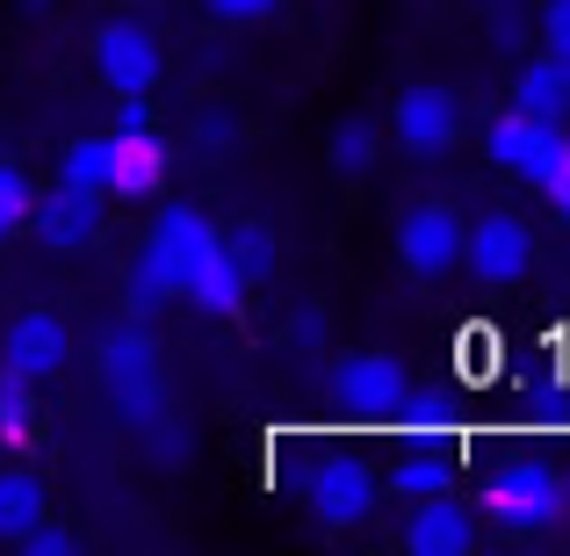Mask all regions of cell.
I'll return each mask as SVG.
<instances>
[{
    "label": "cell",
    "instance_id": "obj_14",
    "mask_svg": "<svg viewBox=\"0 0 570 556\" xmlns=\"http://www.w3.org/2000/svg\"><path fill=\"white\" fill-rule=\"evenodd\" d=\"M95 209H101V195H80V188L58 182L37 209H29V224L43 232V246H87V238H95Z\"/></svg>",
    "mask_w": 570,
    "mask_h": 556
},
{
    "label": "cell",
    "instance_id": "obj_25",
    "mask_svg": "<svg viewBox=\"0 0 570 556\" xmlns=\"http://www.w3.org/2000/svg\"><path fill=\"white\" fill-rule=\"evenodd\" d=\"M282 0H209V14L217 22H261V14H275Z\"/></svg>",
    "mask_w": 570,
    "mask_h": 556
},
{
    "label": "cell",
    "instance_id": "obj_16",
    "mask_svg": "<svg viewBox=\"0 0 570 556\" xmlns=\"http://www.w3.org/2000/svg\"><path fill=\"white\" fill-rule=\"evenodd\" d=\"M181 296H195V304L217 311V319H238V304H246V275L224 261V246H209V253H203V267L188 275V290H181Z\"/></svg>",
    "mask_w": 570,
    "mask_h": 556
},
{
    "label": "cell",
    "instance_id": "obj_15",
    "mask_svg": "<svg viewBox=\"0 0 570 556\" xmlns=\"http://www.w3.org/2000/svg\"><path fill=\"white\" fill-rule=\"evenodd\" d=\"M513 109L534 116V124H557V116L570 109V72L557 66V58H534V66L513 80Z\"/></svg>",
    "mask_w": 570,
    "mask_h": 556
},
{
    "label": "cell",
    "instance_id": "obj_21",
    "mask_svg": "<svg viewBox=\"0 0 570 556\" xmlns=\"http://www.w3.org/2000/svg\"><path fill=\"white\" fill-rule=\"evenodd\" d=\"M333 167L340 174H368L376 167V124H340L333 130Z\"/></svg>",
    "mask_w": 570,
    "mask_h": 556
},
{
    "label": "cell",
    "instance_id": "obj_10",
    "mask_svg": "<svg viewBox=\"0 0 570 556\" xmlns=\"http://www.w3.org/2000/svg\"><path fill=\"white\" fill-rule=\"evenodd\" d=\"M390 124H397V145H404V153L433 159V153H448V145H455L462 109H455V95H448V87H404Z\"/></svg>",
    "mask_w": 570,
    "mask_h": 556
},
{
    "label": "cell",
    "instance_id": "obj_19",
    "mask_svg": "<svg viewBox=\"0 0 570 556\" xmlns=\"http://www.w3.org/2000/svg\"><path fill=\"white\" fill-rule=\"evenodd\" d=\"M58 182L80 188V195H109V138H72Z\"/></svg>",
    "mask_w": 570,
    "mask_h": 556
},
{
    "label": "cell",
    "instance_id": "obj_23",
    "mask_svg": "<svg viewBox=\"0 0 570 556\" xmlns=\"http://www.w3.org/2000/svg\"><path fill=\"white\" fill-rule=\"evenodd\" d=\"M542 58H557L570 72V0H549L542 8Z\"/></svg>",
    "mask_w": 570,
    "mask_h": 556
},
{
    "label": "cell",
    "instance_id": "obj_3",
    "mask_svg": "<svg viewBox=\"0 0 570 556\" xmlns=\"http://www.w3.org/2000/svg\"><path fill=\"white\" fill-rule=\"evenodd\" d=\"M101 383H109L116 412H124L130 427H153V419L167 412V383H159V348L138 333V325H116V333L101 340Z\"/></svg>",
    "mask_w": 570,
    "mask_h": 556
},
{
    "label": "cell",
    "instance_id": "obj_24",
    "mask_svg": "<svg viewBox=\"0 0 570 556\" xmlns=\"http://www.w3.org/2000/svg\"><path fill=\"white\" fill-rule=\"evenodd\" d=\"M22 549H37V556H72V549H80V543H72L66 528H51V520H37V528L22 535Z\"/></svg>",
    "mask_w": 570,
    "mask_h": 556
},
{
    "label": "cell",
    "instance_id": "obj_27",
    "mask_svg": "<svg viewBox=\"0 0 570 556\" xmlns=\"http://www.w3.org/2000/svg\"><path fill=\"white\" fill-rule=\"evenodd\" d=\"M549 203H557V209H563V217H570V174H563V182H557V188H549Z\"/></svg>",
    "mask_w": 570,
    "mask_h": 556
},
{
    "label": "cell",
    "instance_id": "obj_2",
    "mask_svg": "<svg viewBox=\"0 0 570 556\" xmlns=\"http://www.w3.org/2000/svg\"><path fill=\"white\" fill-rule=\"evenodd\" d=\"M404 398H412V375H404V362H390V354H347L340 375H333V427L404 433V427H412Z\"/></svg>",
    "mask_w": 570,
    "mask_h": 556
},
{
    "label": "cell",
    "instance_id": "obj_28",
    "mask_svg": "<svg viewBox=\"0 0 570 556\" xmlns=\"http://www.w3.org/2000/svg\"><path fill=\"white\" fill-rule=\"evenodd\" d=\"M22 8H51V0H22Z\"/></svg>",
    "mask_w": 570,
    "mask_h": 556
},
{
    "label": "cell",
    "instance_id": "obj_17",
    "mask_svg": "<svg viewBox=\"0 0 570 556\" xmlns=\"http://www.w3.org/2000/svg\"><path fill=\"white\" fill-rule=\"evenodd\" d=\"M43 520V485L29 470H0V543H22Z\"/></svg>",
    "mask_w": 570,
    "mask_h": 556
},
{
    "label": "cell",
    "instance_id": "obj_18",
    "mask_svg": "<svg viewBox=\"0 0 570 556\" xmlns=\"http://www.w3.org/2000/svg\"><path fill=\"white\" fill-rule=\"evenodd\" d=\"M470 462V448H433V456H412L390 470V491H404V499H426V491H448V477Z\"/></svg>",
    "mask_w": 570,
    "mask_h": 556
},
{
    "label": "cell",
    "instance_id": "obj_7",
    "mask_svg": "<svg viewBox=\"0 0 570 556\" xmlns=\"http://www.w3.org/2000/svg\"><path fill=\"white\" fill-rule=\"evenodd\" d=\"M304 491H311V514L325 520V528H354V520H368L376 514V470H368L362 456H325L318 470L304 477Z\"/></svg>",
    "mask_w": 570,
    "mask_h": 556
},
{
    "label": "cell",
    "instance_id": "obj_9",
    "mask_svg": "<svg viewBox=\"0 0 570 556\" xmlns=\"http://www.w3.org/2000/svg\"><path fill=\"white\" fill-rule=\"evenodd\" d=\"M397 261L412 267L419 282H441L448 267H462V217L448 203H419L397 232Z\"/></svg>",
    "mask_w": 570,
    "mask_h": 556
},
{
    "label": "cell",
    "instance_id": "obj_1",
    "mask_svg": "<svg viewBox=\"0 0 570 556\" xmlns=\"http://www.w3.org/2000/svg\"><path fill=\"white\" fill-rule=\"evenodd\" d=\"M217 246V232H209L195 209H167L159 217V232L145 238V253H138V267H130V311H153L159 296H181L188 290V275L203 267V253Z\"/></svg>",
    "mask_w": 570,
    "mask_h": 556
},
{
    "label": "cell",
    "instance_id": "obj_26",
    "mask_svg": "<svg viewBox=\"0 0 570 556\" xmlns=\"http://www.w3.org/2000/svg\"><path fill=\"white\" fill-rule=\"evenodd\" d=\"M195 138H203V145H232V138H238V124H232L224 109H209L203 124H195Z\"/></svg>",
    "mask_w": 570,
    "mask_h": 556
},
{
    "label": "cell",
    "instance_id": "obj_4",
    "mask_svg": "<svg viewBox=\"0 0 570 556\" xmlns=\"http://www.w3.org/2000/svg\"><path fill=\"white\" fill-rule=\"evenodd\" d=\"M484 506L505 535H534V528H549V520H563V477L549 470V462L520 456L484 485Z\"/></svg>",
    "mask_w": 570,
    "mask_h": 556
},
{
    "label": "cell",
    "instance_id": "obj_13",
    "mask_svg": "<svg viewBox=\"0 0 570 556\" xmlns=\"http://www.w3.org/2000/svg\"><path fill=\"white\" fill-rule=\"evenodd\" d=\"M470 543H476V528H470V514H462V506H448V491H426V506H412L404 549H419V556H455V549H470Z\"/></svg>",
    "mask_w": 570,
    "mask_h": 556
},
{
    "label": "cell",
    "instance_id": "obj_11",
    "mask_svg": "<svg viewBox=\"0 0 570 556\" xmlns=\"http://www.w3.org/2000/svg\"><path fill=\"white\" fill-rule=\"evenodd\" d=\"M66 354H72V340H66V325L51 319V311H22L14 319V333H8V369H0V383H43V375H58L66 369Z\"/></svg>",
    "mask_w": 570,
    "mask_h": 556
},
{
    "label": "cell",
    "instance_id": "obj_12",
    "mask_svg": "<svg viewBox=\"0 0 570 556\" xmlns=\"http://www.w3.org/2000/svg\"><path fill=\"white\" fill-rule=\"evenodd\" d=\"M167 182V145L153 124H116L109 130V195H153Z\"/></svg>",
    "mask_w": 570,
    "mask_h": 556
},
{
    "label": "cell",
    "instance_id": "obj_22",
    "mask_svg": "<svg viewBox=\"0 0 570 556\" xmlns=\"http://www.w3.org/2000/svg\"><path fill=\"white\" fill-rule=\"evenodd\" d=\"M29 209H37V188H29V174H22V167H0V238L22 232Z\"/></svg>",
    "mask_w": 570,
    "mask_h": 556
},
{
    "label": "cell",
    "instance_id": "obj_8",
    "mask_svg": "<svg viewBox=\"0 0 570 556\" xmlns=\"http://www.w3.org/2000/svg\"><path fill=\"white\" fill-rule=\"evenodd\" d=\"M95 66L116 95H153L159 87V37L145 22H130V14H116V22L95 29Z\"/></svg>",
    "mask_w": 570,
    "mask_h": 556
},
{
    "label": "cell",
    "instance_id": "obj_6",
    "mask_svg": "<svg viewBox=\"0 0 570 556\" xmlns=\"http://www.w3.org/2000/svg\"><path fill=\"white\" fill-rule=\"evenodd\" d=\"M462 267H470L476 282H520V275L534 267L528 224H520L513 209H491V217H476L470 232H462Z\"/></svg>",
    "mask_w": 570,
    "mask_h": 556
},
{
    "label": "cell",
    "instance_id": "obj_20",
    "mask_svg": "<svg viewBox=\"0 0 570 556\" xmlns=\"http://www.w3.org/2000/svg\"><path fill=\"white\" fill-rule=\"evenodd\" d=\"M217 246H224V261H232L246 282H261L267 267H275V238H267V224H261V217H246L238 232H224Z\"/></svg>",
    "mask_w": 570,
    "mask_h": 556
},
{
    "label": "cell",
    "instance_id": "obj_5",
    "mask_svg": "<svg viewBox=\"0 0 570 556\" xmlns=\"http://www.w3.org/2000/svg\"><path fill=\"white\" fill-rule=\"evenodd\" d=\"M491 159H499L505 174H520V182H534L542 195L570 174V145L557 138V124H534V116H520V109L491 116Z\"/></svg>",
    "mask_w": 570,
    "mask_h": 556
}]
</instances>
